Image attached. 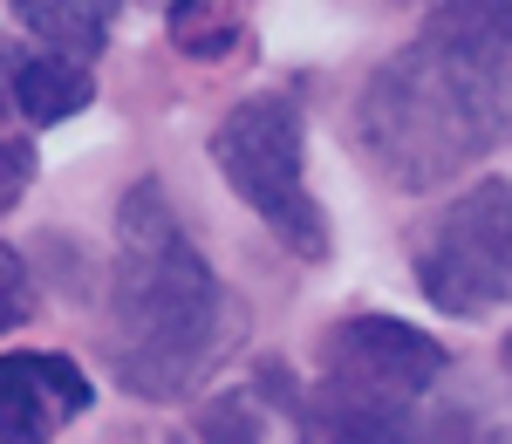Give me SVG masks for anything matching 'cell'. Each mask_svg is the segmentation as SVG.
<instances>
[{
  "instance_id": "obj_3",
  "label": "cell",
  "mask_w": 512,
  "mask_h": 444,
  "mask_svg": "<svg viewBox=\"0 0 512 444\" xmlns=\"http://www.w3.org/2000/svg\"><path fill=\"white\" fill-rule=\"evenodd\" d=\"M212 164L239 199L267 219V233L287 253L328 260V212L308 185V123H301L294 96L260 89V96L233 103L212 130Z\"/></svg>"
},
{
  "instance_id": "obj_11",
  "label": "cell",
  "mask_w": 512,
  "mask_h": 444,
  "mask_svg": "<svg viewBox=\"0 0 512 444\" xmlns=\"http://www.w3.org/2000/svg\"><path fill=\"white\" fill-rule=\"evenodd\" d=\"M424 28L451 35V41H472V48H492V55L512 62V0H451V7H431Z\"/></svg>"
},
{
  "instance_id": "obj_4",
  "label": "cell",
  "mask_w": 512,
  "mask_h": 444,
  "mask_svg": "<svg viewBox=\"0 0 512 444\" xmlns=\"http://www.w3.org/2000/svg\"><path fill=\"white\" fill-rule=\"evenodd\" d=\"M410 274L451 322H485L512 308V178H472L417 233Z\"/></svg>"
},
{
  "instance_id": "obj_13",
  "label": "cell",
  "mask_w": 512,
  "mask_h": 444,
  "mask_svg": "<svg viewBox=\"0 0 512 444\" xmlns=\"http://www.w3.org/2000/svg\"><path fill=\"white\" fill-rule=\"evenodd\" d=\"M35 315V281H28V260L14 246H0V335L21 328Z\"/></svg>"
},
{
  "instance_id": "obj_1",
  "label": "cell",
  "mask_w": 512,
  "mask_h": 444,
  "mask_svg": "<svg viewBox=\"0 0 512 444\" xmlns=\"http://www.w3.org/2000/svg\"><path fill=\"white\" fill-rule=\"evenodd\" d=\"M246 335V308L185 233L158 178H137L117 205L110 274V369L130 397L178 404Z\"/></svg>"
},
{
  "instance_id": "obj_12",
  "label": "cell",
  "mask_w": 512,
  "mask_h": 444,
  "mask_svg": "<svg viewBox=\"0 0 512 444\" xmlns=\"http://www.w3.org/2000/svg\"><path fill=\"white\" fill-rule=\"evenodd\" d=\"M198 444H267L253 390H226V397L198 404Z\"/></svg>"
},
{
  "instance_id": "obj_2",
  "label": "cell",
  "mask_w": 512,
  "mask_h": 444,
  "mask_svg": "<svg viewBox=\"0 0 512 444\" xmlns=\"http://www.w3.org/2000/svg\"><path fill=\"white\" fill-rule=\"evenodd\" d=\"M512 137V62L451 35L403 41L355 96V144L396 192H437Z\"/></svg>"
},
{
  "instance_id": "obj_14",
  "label": "cell",
  "mask_w": 512,
  "mask_h": 444,
  "mask_svg": "<svg viewBox=\"0 0 512 444\" xmlns=\"http://www.w3.org/2000/svg\"><path fill=\"white\" fill-rule=\"evenodd\" d=\"M28 185H35V144L0 137V212H14L28 199Z\"/></svg>"
},
{
  "instance_id": "obj_9",
  "label": "cell",
  "mask_w": 512,
  "mask_h": 444,
  "mask_svg": "<svg viewBox=\"0 0 512 444\" xmlns=\"http://www.w3.org/2000/svg\"><path fill=\"white\" fill-rule=\"evenodd\" d=\"M7 103L28 123H62L96 103V76L76 62H55V55H28V62L7 69Z\"/></svg>"
},
{
  "instance_id": "obj_10",
  "label": "cell",
  "mask_w": 512,
  "mask_h": 444,
  "mask_svg": "<svg viewBox=\"0 0 512 444\" xmlns=\"http://www.w3.org/2000/svg\"><path fill=\"white\" fill-rule=\"evenodd\" d=\"M164 35L192 62H226L246 35V21H239V7H219V0H178V7H164Z\"/></svg>"
},
{
  "instance_id": "obj_8",
  "label": "cell",
  "mask_w": 512,
  "mask_h": 444,
  "mask_svg": "<svg viewBox=\"0 0 512 444\" xmlns=\"http://www.w3.org/2000/svg\"><path fill=\"white\" fill-rule=\"evenodd\" d=\"M14 21H21L55 62L89 69V62L103 55V41H110L117 7H103V0H14Z\"/></svg>"
},
{
  "instance_id": "obj_5",
  "label": "cell",
  "mask_w": 512,
  "mask_h": 444,
  "mask_svg": "<svg viewBox=\"0 0 512 444\" xmlns=\"http://www.w3.org/2000/svg\"><path fill=\"white\" fill-rule=\"evenodd\" d=\"M451 369L444 342L396 315H355L321 335V383L315 404L342 410H417Z\"/></svg>"
},
{
  "instance_id": "obj_7",
  "label": "cell",
  "mask_w": 512,
  "mask_h": 444,
  "mask_svg": "<svg viewBox=\"0 0 512 444\" xmlns=\"http://www.w3.org/2000/svg\"><path fill=\"white\" fill-rule=\"evenodd\" d=\"M294 417L308 424V444H492V431L465 410H342L301 397Z\"/></svg>"
},
{
  "instance_id": "obj_6",
  "label": "cell",
  "mask_w": 512,
  "mask_h": 444,
  "mask_svg": "<svg viewBox=\"0 0 512 444\" xmlns=\"http://www.w3.org/2000/svg\"><path fill=\"white\" fill-rule=\"evenodd\" d=\"M96 404L89 369L55 349H7L0 356V444H55Z\"/></svg>"
}]
</instances>
